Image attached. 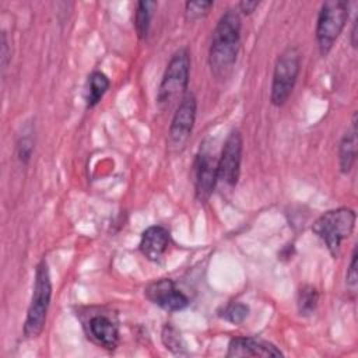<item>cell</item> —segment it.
I'll list each match as a JSON object with an SVG mask.
<instances>
[{
	"label": "cell",
	"instance_id": "obj_1",
	"mask_svg": "<svg viewBox=\"0 0 358 358\" xmlns=\"http://www.w3.org/2000/svg\"><path fill=\"white\" fill-rule=\"evenodd\" d=\"M242 20L236 8H228L218 20L210 42L208 64L217 80H225L234 70L241 48Z\"/></svg>",
	"mask_w": 358,
	"mask_h": 358
},
{
	"label": "cell",
	"instance_id": "obj_17",
	"mask_svg": "<svg viewBox=\"0 0 358 358\" xmlns=\"http://www.w3.org/2000/svg\"><path fill=\"white\" fill-rule=\"evenodd\" d=\"M319 296L320 295L316 287L310 284L302 285L296 294V308L299 315L310 316L319 305Z\"/></svg>",
	"mask_w": 358,
	"mask_h": 358
},
{
	"label": "cell",
	"instance_id": "obj_11",
	"mask_svg": "<svg viewBox=\"0 0 358 358\" xmlns=\"http://www.w3.org/2000/svg\"><path fill=\"white\" fill-rule=\"evenodd\" d=\"M145 298L166 312H179L189 306L190 301L171 278L151 281L144 289Z\"/></svg>",
	"mask_w": 358,
	"mask_h": 358
},
{
	"label": "cell",
	"instance_id": "obj_3",
	"mask_svg": "<svg viewBox=\"0 0 358 358\" xmlns=\"http://www.w3.org/2000/svg\"><path fill=\"white\" fill-rule=\"evenodd\" d=\"M355 221L357 213L350 207L327 210L315 220L312 232L323 241L333 257H338L341 243L352 234Z\"/></svg>",
	"mask_w": 358,
	"mask_h": 358
},
{
	"label": "cell",
	"instance_id": "obj_10",
	"mask_svg": "<svg viewBox=\"0 0 358 358\" xmlns=\"http://www.w3.org/2000/svg\"><path fill=\"white\" fill-rule=\"evenodd\" d=\"M83 327L87 337L101 348L113 351L120 341V330L117 320L106 312L91 313L83 320Z\"/></svg>",
	"mask_w": 358,
	"mask_h": 358
},
{
	"label": "cell",
	"instance_id": "obj_15",
	"mask_svg": "<svg viewBox=\"0 0 358 358\" xmlns=\"http://www.w3.org/2000/svg\"><path fill=\"white\" fill-rule=\"evenodd\" d=\"M110 87V81L102 71H92L87 80L85 90V105L87 108H94L103 98Z\"/></svg>",
	"mask_w": 358,
	"mask_h": 358
},
{
	"label": "cell",
	"instance_id": "obj_2",
	"mask_svg": "<svg viewBox=\"0 0 358 358\" xmlns=\"http://www.w3.org/2000/svg\"><path fill=\"white\" fill-rule=\"evenodd\" d=\"M52 299V281L49 266L45 259H42L35 268L34 288L31 302L27 310V317L24 322V336L25 338H36L45 329L48 310Z\"/></svg>",
	"mask_w": 358,
	"mask_h": 358
},
{
	"label": "cell",
	"instance_id": "obj_14",
	"mask_svg": "<svg viewBox=\"0 0 358 358\" xmlns=\"http://www.w3.org/2000/svg\"><path fill=\"white\" fill-rule=\"evenodd\" d=\"M357 112L352 113V120L347 131L343 134L338 144V165L341 173L347 175L351 172L357 159Z\"/></svg>",
	"mask_w": 358,
	"mask_h": 358
},
{
	"label": "cell",
	"instance_id": "obj_16",
	"mask_svg": "<svg viewBox=\"0 0 358 358\" xmlns=\"http://www.w3.org/2000/svg\"><path fill=\"white\" fill-rule=\"evenodd\" d=\"M157 6H158L157 1H147V0L137 1L136 11H134V29L140 39L147 38L150 25H151V20H152V14H154Z\"/></svg>",
	"mask_w": 358,
	"mask_h": 358
},
{
	"label": "cell",
	"instance_id": "obj_5",
	"mask_svg": "<svg viewBox=\"0 0 358 358\" xmlns=\"http://www.w3.org/2000/svg\"><path fill=\"white\" fill-rule=\"evenodd\" d=\"M350 17V3L344 0H329L320 6L316 20V41L319 52L326 57L341 35Z\"/></svg>",
	"mask_w": 358,
	"mask_h": 358
},
{
	"label": "cell",
	"instance_id": "obj_8",
	"mask_svg": "<svg viewBox=\"0 0 358 358\" xmlns=\"http://www.w3.org/2000/svg\"><path fill=\"white\" fill-rule=\"evenodd\" d=\"M197 115V99L193 92H187L176 106L169 126V143L175 150L185 147L192 136Z\"/></svg>",
	"mask_w": 358,
	"mask_h": 358
},
{
	"label": "cell",
	"instance_id": "obj_20",
	"mask_svg": "<svg viewBox=\"0 0 358 358\" xmlns=\"http://www.w3.org/2000/svg\"><path fill=\"white\" fill-rule=\"evenodd\" d=\"M218 315L232 324H241L249 315V306L242 302H229L218 312Z\"/></svg>",
	"mask_w": 358,
	"mask_h": 358
},
{
	"label": "cell",
	"instance_id": "obj_22",
	"mask_svg": "<svg viewBox=\"0 0 358 358\" xmlns=\"http://www.w3.org/2000/svg\"><path fill=\"white\" fill-rule=\"evenodd\" d=\"M357 245L354 246L352 249V253H351V260H350V264H348V268H347V274H345V284H347V288L352 292H355L357 289V284H358V274H357Z\"/></svg>",
	"mask_w": 358,
	"mask_h": 358
},
{
	"label": "cell",
	"instance_id": "obj_7",
	"mask_svg": "<svg viewBox=\"0 0 358 358\" xmlns=\"http://www.w3.org/2000/svg\"><path fill=\"white\" fill-rule=\"evenodd\" d=\"M218 182V158L203 144L193 161V185L197 201L207 203Z\"/></svg>",
	"mask_w": 358,
	"mask_h": 358
},
{
	"label": "cell",
	"instance_id": "obj_9",
	"mask_svg": "<svg viewBox=\"0 0 358 358\" xmlns=\"http://www.w3.org/2000/svg\"><path fill=\"white\" fill-rule=\"evenodd\" d=\"M243 140L239 130H232L222 145L221 155L218 157V182H222L228 187H234L238 183L241 175Z\"/></svg>",
	"mask_w": 358,
	"mask_h": 358
},
{
	"label": "cell",
	"instance_id": "obj_12",
	"mask_svg": "<svg viewBox=\"0 0 358 358\" xmlns=\"http://www.w3.org/2000/svg\"><path fill=\"white\" fill-rule=\"evenodd\" d=\"M228 358L234 357H282V351L273 343L250 336L234 337L229 340L225 354Z\"/></svg>",
	"mask_w": 358,
	"mask_h": 358
},
{
	"label": "cell",
	"instance_id": "obj_13",
	"mask_svg": "<svg viewBox=\"0 0 358 358\" xmlns=\"http://www.w3.org/2000/svg\"><path fill=\"white\" fill-rule=\"evenodd\" d=\"M169 243H171L169 231L162 225H151L141 234L138 249L147 260L152 263H158L166 253Z\"/></svg>",
	"mask_w": 358,
	"mask_h": 358
},
{
	"label": "cell",
	"instance_id": "obj_6",
	"mask_svg": "<svg viewBox=\"0 0 358 358\" xmlns=\"http://www.w3.org/2000/svg\"><path fill=\"white\" fill-rule=\"evenodd\" d=\"M299 70H301V53L298 48L295 46L285 48L278 55L274 64V70H273L270 102L274 106H282L288 101L296 84Z\"/></svg>",
	"mask_w": 358,
	"mask_h": 358
},
{
	"label": "cell",
	"instance_id": "obj_4",
	"mask_svg": "<svg viewBox=\"0 0 358 358\" xmlns=\"http://www.w3.org/2000/svg\"><path fill=\"white\" fill-rule=\"evenodd\" d=\"M189 76L190 53L187 48H180L171 56V60L165 67L157 92V103L161 108H166L175 101H180L189 92Z\"/></svg>",
	"mask_w": 358,
	"mask_h": 358
},
{
	"label": "cell",
	"instance_id": "obj_19",
	"mask_svg": "<svg viewBox=\"0 0 358 358\" xmlns=\"http://www.w3.org/2000/svg\"><path fill=\"white\" fill-rule=\"evenodd\" d=\"M161 338H162V343L165 345L166 350H169L173 354H186L185 352V344L182 341V337H180V333L178 331V329L175 326H172L171 323H166L162 329V333H161Z\"/></svg>",
	"mask_w": 358,
	"mask_h": 358
},
{
	"label": "cell",
	"instance_id": "obj_23",
	"mask_svg": "<svg viewBox=\"0 0 358 358\" xmlns=\"http://www.w3.org/2000/svg\"><path fill=\"white\" fill-rule=\"evenodd\" d=\"M10 56H11V52L8 49V39H7V34L3 31L1 32V70L3 73L6 71V69L8 67V63H10Z\"/></svg>",
	"mask_w": 358,
	"mask_h": 358
},
{
	"label": "cell",
	"instance_id": "obj_24",
	"mask_svg": "<svg viewBox=\"0 0 358 358\" xmlns=\"http://www.w3.org/2000/svg\"><path fill=\"white\" fill-rule=\"evenodd\" d=\"M260 1H249V0H242L236 4V10L239 13H242L243 15H250L256 11V8L259 7Z\"/></svg>",
	"mask_w": 358,
	"mask_h": 358
},
{
	"label": "cell",
	"instance_id": "obj_18",
	"mask_svg": "<svg viewBox=\"0 0 358 358\" xmlns=\"http://www.w3.org/2000/svg\"><path fill=\"white\" fill-rule=\"evenodd\" d=\"M35 148V130L32 124H25L22 131L17 137L15 143V152L20 162L27 165L32 157Z\"/></svg>",
	"mask_w": 358,
	"mask_h": 358
},
{
	"label": "cell",
	"instance_id": "obj_21",
	"mask_svg": "<svg viewBox=\"0 0 358 358\" xmlns=\"http://www.w3.org/2000/svg\"><path fill=\"white\" fill-rule=\"evenodd\" d=\"M213 7H214V1H210V0L186 1L185 3V18L187 21H196V20L204 18Z\"/></svg>",
	"mask_w": 358,
	"mask_h": 358
},
{
	"label": "cell",
	"instance_id": "obj_25",
	"mask_svg": "<svg viewBox=\"0 0 358 358\" xmlns=\"http://www.w3.org/2000/svg\"><path fill=\"white\" fill-rule=\"evenodd\" d=\"M357 25H358V17L354 18L352 21V27H351V31H350V43L354 49H357V45H358V29H357Z\"/></svg>",
	"mask_w": 358,
	"mask_h": 358
}]
</instances>
